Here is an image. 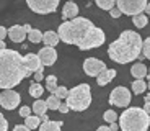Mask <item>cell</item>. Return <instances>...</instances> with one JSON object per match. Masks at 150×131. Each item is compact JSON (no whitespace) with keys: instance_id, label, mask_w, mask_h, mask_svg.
I'll use <instances>...</instances> for the list:
<instances>
[{"instance_id":"cell-1","label":"cell","mask_w":150,"mask_h":131,"mask_svg":"<svg viewBox=\"0 0 150 131\" xmlns=\"http://www.w3.org/2000/svg\"><path fill=\"white\" fill-rule=\"evenodd\" d=\"M57 36H59V41L65 44L79 46V49L82 51L100 48L106 39L105 31L83 16H77L74 20L64 21L57 30Z\"/></svg>"},{"instance_id":"cell-2","label":"cell","mask_w":150,"mask_h":131,"mask_svg":"<svg viewBox=\"0 0 150 131\" xmlns=\"http://www.w3.org/2000/svg\"><path fill=\"white\" fill-rule=\"evenodd\" d=\"M30 72L23 66V56L15 49L0 51V89L11 90L23 79L30 77Z\"/></svg>"},{"instance_id":"cell-3","label":"cell","mask_w":150,"mask_h":131,"mask_svg":"<svg viewBox=\"0 0 150 131\" xmlns=\"http://www.w3.org/2000/svg\"><path fill=\"white\" fill-rule=\"evenodd\" d=\"M140 49H142V38L139 33L132 30H126L119 34L117 39L109 44L108 56L111 61L117 64H127L139 59Z\"/></svg>"},{"instance_id":"cell-4","label":"cell","mask_w":150,"mask_h":131,"mask_svg":"<svg viewBox=\"0 0 150 131\" xmlns=\"http://www.w3.org/2000/svg\"><path fill=\"white\" fill-rule=\"evenodd\" d=\"M119 118L121 131H147L150 126V116L139 107H127Z\"/></svg>"},{"instance_id":"cell-5","label":"cell","mask_w":150,"mask_h":131,"mask_svg":"<svg viewBox=\"0 0 150 131\" xmlns=\"http://www.w3.org/2000/svg\"><path fill=\"white\" fill-rule=\"evenodd\" d=\"M65 105L69 110H75V112H83L91 105V87L88 84H79L72 90L67 92L65 97Z\"/></svg>"},{"instance_id":"cell-6","label":"cell","mask_w":150,"mask_h":131,"mask_svg":"<svg viewBox=\"0 0 150 131\" xmlns=\"http://www.w3.org/2000/svg\"><path fill=\"white\" fill-rule=\"evenodd\" d=\"M147 5H149L147 0H116V8L121 11V15H140L144 13Z\"/></svg>"},{"instance_id":"cell-7","label":"cell","mask_w":150,"mask_h":131,"mask_svg":"<svg viewBox=\"0 0 150 131\" xmlns=\"http://www.w3.org/2000/svg\"><path fill=\"white\" fill-rule=\"evenodd\" d=\"M131 98H132V94L127 90V87L119 85L114 90H111V94H109V105L126 108V107L131 103Z\"/></svg>"},{"instance_id":"cell-8","label":"cell","mask_w":150,"mask_h":131,"mask_svg":"<svg viewBox=\"0 0 150 131\" xmlns=\"http://www.w3.org/2000/svg\"><path fill=\"white\" fill-rule=\"evenodd\" d=\"M28 7L39 15L54 13L59 7V0H28Z\"/></svg>"},{"instance_id":"cell-9","label":"cell","mask_w":150,"mask_h":131,"mask_svg":"<svg viewBox=\"0 0 150 131\" xmlns=\"http://www.w3.org/2000/svg\"><path fill=\"white\" fill-rule=\"evenodd\" d=\"M20 102H21V97L15 90H4L0 94V105L5 110H15L20 105Z\"/></svg>"},{"instance_id":"cell-10","label":"cell","mask_w":150,"mask_h":131,"mask_svg":"<svg viewBox=\"0 0 150 131\" xmlns=\"http://www.w3.org/2000/svg\"><path fill=\"white\" fill-rule=\"evenodd\" d=\"M105 69H106V64L103 61L96 59V57H88V59L83 61V71L88 77H96Z\"/></svg>"},{"instance_id":"cell-11","label":"cell","mask_w":150,"mask_h":131,"mask_svg":"<svg viewBox=\"0 0 150 131\" xmlns=\"http://www.w3.org/2000/svg\"><path fill=\"white\" fill-rule=\"evenodd\" d=\"M36 56H38V59H39L42 67H51L57 61V51H56V48H47V46H44Z\"/></svg>"},{"instance_id":"cell-12","label":"cell","mask_w":150,"mask_h":131,"mask_svg":"<svg viewBox=\"0 0 150 131\" xmlns=\"http://www.w3.org/2000/svg\"><path fill=\"white\" fill-rule=\"evenodd\" d=\"M23 66L26 67V71L30 72V74H34V72L39 71V69H44L41 66V62H39V59H38V56L33 54V52H30V54H26V56H23Z\"/></svg>"},{"instance_id":"cell-13","label":"cell","mask_w":150,"mask_h":131,"mask_svg":"<svg viewBox=\"0 0 150 131\" xmlns=\"http://www.w3.org/2000/svg\"><path fill=\"white\" fill-rule=\"evenodd\" d=\"M7 36L13 43H23V39H26V31L23 30L21 25H13L10 26V30H7Z\"/></svg>"},{"instance_id":"cell-14","label":"cell","mask_w":150,"mask_h":131,"mask_svg":"<svg viewBox=\"0 0 150 131\" xmlns=\"http://www.w3.org/2000/svg\"><path fill=\"white\" fill-rule=\"evenodd\" d=\"M77 16H79V5L75 2H65L64 8H62V18L69 21V20L77 18Z\"/></svg>"},{"instance_id":"cell-15","label":"cell","mask_w":150,"mask_h":131,"mask_svg":"<svg viewBox=\"0 0 150 131\" xmlns=\"http://www.w3.org/2000/svg\"><path fill=\"white\" fill-rule=\"evenodd\" d=\"M131 74L135 80H144L149 77V71H147V66L144 62H135L131 67Z\"/></svg>"},{"instance_id":"cell-16","label":"cell","mask_w":150,"mask_h":131,"mask_svg":"<svg viewBox=\"0 0 150 131\" xmlns=\"http://www.w3.org/2000/svg\"><path fill=\"white\" fill-rule=\"evenodd\" d=\"M114 77H116V71H114V69H108V67H106L105 71H101L100 74L96 75V82H98V85H100V87H105V85H108Z\"/></svg>"},{"instance_id":"cell-17","label":"cell","mask_w":150,"mask_h":131,"mask_svg":"<svg viewBox=\"0 0 150 131\" xmlns=\"http://www.w3.org/2000/svg\"><path fill=\"white\" fill-rule=\"evenodd\" d=\"M42 43L47 48H56L59 43V36L56 31H46V33H42Z\"/></svg>"},{"instance_id":"cell-18","label":"cell","mask_w":150,"mask_h":131,"mask_svg":"<svg viewBox=\"0 0 150 131\" xmlns=\"http://www.w3.org/2000/svg\"><path fill=\"white\" fill-rule=\"evenodd\" d=\"M62 128V121H52V120H47L44 123L39 125V131H60Z\"/></svg>"},{"instance_id":"cell-19","label":"cell","mask_w":150,"mask_h":131,"mask_svg":"<svg viewBox=\"0 0 150 131\" xmlns=\"http://www.w3.org/2000/svg\"><path fill=\"white\" fill-rule=\"evenodd\" d=\"M31 112H34V115H36V116L46 115V112H47L46 102H44V100H41V98H38V100L33 103V107H31Z\"/></svg>"},{"instance_id":"cell-20","label":"cell","mask_w":150,"mask_h":131,"mask_svg":"<svg viewBox=\"0 0 150 131\" xmlns=\"http://www.w3.org/2000/svg\"><path fill=\"white\" fill-rule=\"evenodd\" d=\"M149 85H147L145 80H134L132 82V92L131 94H135V95H140V94H145Z\"/></svg>"},{"instance_id":"cell-21","label":"cell","mask_w":150,"mask_h":131,"mask_svg":"<svg viewBox=\"0 0 150 131\" xmlns=\"http://www.w3.org/2000/svg\"><path fill=\"white\" fill-rule=\"evenodd\" d=\"M39 125H41V120H39V116H36V115H30L28 118H25V126L30 131L39 128Z\"/></svg>"},{"instance_id":"cell-22","label":"cell","mask_w":150,"mask_h":131,"mask_svg":"<svg viewBox=\"0 0 150 131\" xmlns=\"http://www.w3.org/2000/svg\"><path fill=\"white\" fill-rule=\"evenodd\" d=\"M132 23H134V26H137L139 30H142V28L147 26V23H149V16L144 15V13L135 15V16H132Z\"/></svg>"},{"instance_id":"cell-23","label":"cell","mask_w":150,"mask_h":131,"mask_svg":"<svg viewBox=\"0 0 150 131\" xmlns=\"http://www.w3.org/2000/svg\"><path fill=\"white\" fill-rule=\"evenodd\" d=\"M44 94V87L41 85V84H36V82H33L30 85V95L31 97H34L38 100V98H41V95Z\"/></svg>"},{"instance_id":"cell-24","label":"cell","mask_w":150,"mask_h":131,"mask_svg":"<svg viewBox=\"0 0 150 131\" xmlns=\"http://www.w3.org/2000/svg\"><path fill=\"white\" fill-rule=\"evenodd\" d=\"M46 79V90L47 92H51V95L54 94V90L57 89V77L56 75H47V77H44Z\"/></svg>"},{"instance_id":"cell-25","label":"cell","mask_w":150,"mask_h":131,"mask_svg":"<svg viewBox=\"0 0 150 131\" xmlns=\"http://www.w3.org/2000/svg\"><path fill=\"white\" fill-rule=\"evenodd\" d=\"M26 38L30 39L31 43L38 44V43H41V41H42V33H41L39 30H34V28H33V30H31L30 33L26 34Z\"/></svg>"},{"instance_id":"cell-26","label":"cell","mask_w":150,"mask_h":131,"mask_svg":"<svg viewBox=\"0 0 150 131\" xmlns=\"http://www.w3.org/2000/svg\"><path fill=\"white\" fill-rule=\"evenodd\" d=\"M95 4L98 5V7L101 8V10H112V8L116 7V0H96Z\"/></svg>"},{"instance_id":"cell-27","label":"cell","mask_w":150,"mask_h":131,"mask_svg":"<svg viewBox=\"0 0 150 131\" xmlns=\"http://www.w3.org/2000/svg\"><path fill=\"white\" fill-rule=\"evenodd\" d=\"M44 102H46V107H47L49 110H57L59 105H60V100L57 97H54V95H49L47 100H44Z\"/></svg>"},{"instance_id":"cell-28","label":"cell","mask_w":150,"mask_h":131,"mask_svg":"<svg viewBox=\"0 0 150 131\" xmlns=\"http://www.w3.org/2000/svg\"><path fill=\"white\" fill-rule=\"evenodd\" d=\"M140 56L144 57V59H149L150 57V38H145V39H142V49H140Z\"/></svg>"},{"instance_id":"cell-29","label":"cell","mask_w":150,"mask_h":131,"mask_svg":"<svg viewBox=\"0 0 150 131\" xmlns=\"http://www.w3.org/2000/svg\"><path fill=\"white\" fill-rule=\"evenodd\" d=\"M103 120L108 121L109 125H111V123H116V120H117V113L114 112V110H106L105 115H103Z\"/></svg>"},{"instance_id":"cell-30","label":"cell","mask_w":150,"mask_h":131,"mask_svg":"<svg viewBox=\"0 0 150 131\" xmlns=\"http://www.w3.org/2000/svg\"><path fill=\"white\" fill-rule=\"evenodd\" d=\"M67 92H69V89H65V87L64 85H62V87H57V89L56 90H54V97H57V98H59V100H60V98H65V97H67Z\"/></svg>"},{"instance_id":"cell-31","label":"cell","mask_w":150,"mask_h":131,"mask_svg":"<svg viewBox=\"0 0 150 131\" xmlns=\"http://www.w3.org/2000/svg\"><path fill=\"white\" fill-rule=\"evenodd\" d=\"M30 115H31V107H28V105H23L21 108H20V116H23V118H28Z\"/></svg>"},{"instance_id":"cell-32","label":"cell","mask_w":150,"mask_h":131,"mask_svg":"<svg viewBox=\"0 0 150 131\" xmlns=\"http://www.w3.org/2000/svg\"><path fill=\"white\" fill-rule=\"evenodd\" d=\"M42 79H44V69H39V71L34 72V82L36 84H39Z\"/></svg>"},{"instance_id":"cell-33","label":"cell","mask_w":150,"mask_h":131,"mask_svg":"<svg viewBox=\"0 0 150 131\" xmlns=\"http://www.w3.org/2000/svg\"><path fill=\"white\" fill-rule=\"evenodd\" d=\"M8 130V121L2 113H0V131H7Z\"/></svg>"},{"instance_id":"cell-34","label":"cell","mask_w":150,"mask_h":131,"mask_svg":"<svg viewBox=\"0 0 150 131\" xmlns=\"http://www.w3.org/2000/svg\"><path fill=\"white\" fill-rule=\"evenodd\" d=\"M109 15H111L112 18H119V16H121V11L117 10L116 7H114V8H112V10H109Z\"/></svg>"},{"instance_id":"cell-35","label":"cell","mask_w":150,"mask_h":131,"mask_svg":"<svg viewBox=\"0 0 150 131\" xmlns=\"http://www.w3.org/2000/svg\"><path fill=\"white\" fill-rule=\"evenodd\" d=\"M7 38V28L5 26H0V41H4Z\"/></svg>"},{"instance_id":"cell-36","label":"cell","mask_w":150,"mask_h":131,"mask_svg":"<svg viewBox=\"0 0 150 131\" xmlns=\"http://www.w3.org/2000/svg\"><path fill=\"white\" fill-rule=\"evenodd\" d=\"M57 110H59L60 113H67V112H69V107H67L65 103H60V105H59V108H57Z\"/></svg>"},{"instance_id":"cell-37","label":"cell","mask_w":150,"mask_h":131,"mask_svg":"<svg viewBox=\"0 0 150 131\" xmlns=\"http://www.w3.org/2000/svg\"><path fill=\"white\" fill-rule=\"evenodd\" d=\"M13 131H30V130H28L25 125H16V126L13 128Z\"/></svg>"},{"instance_id":"cell-38","label":"cell","mask_w":150,"mask_h":131,"mask_svg":"<svg viewBox=\"0 0 150 131\" xmlns=\"http://www.w3.org/2000/svg\"><path fill=\"white\" fill-rule=\"evenodd\" d=\"M108 128H109L111 131H117V128H119V126H117V123H111Z\"/></svg>"},{"instance_id":"cell-39","label":"cell","mask_w":150,"mask_h":131,"mask_svg":"<svg viewBox=\"0 0 150 131\" xmlns=\"http://www.w3.org/2000/svg\"><path fill=\"white\" fill-rule=\"evenodd\" d=\"M23 30L26 31V34H28V33H30L31 30H33V28H31V25H23Z\"/></svg>"},{"instance_id":"cell-40","label":"cell","mask_w":150,"mask_h":131,"mask_svg":"<svg viewBox=\"0 0 150 131\" xmlns=\"http://www.w3.org/2000/svg\"><path fill=\"white\" fill-rule=\"evenodd\" d=\"M96 131H111V130H109L108 126H100V128H98Z\"/></svg>"},{"instance_id":"cell-41","label":"cell","mask_w":150,"mask_h":131,"mask_svg":"<svg viewBox=\"0 0 150 131\" xmlns=\"http://www.w3.org/2000/svg\"><path fill=\"white\" fill-rule=\"evenodd\" d=\"M4 49H7V46H5V41H0V51H4Z\"/></svg>"}]
</instances>
